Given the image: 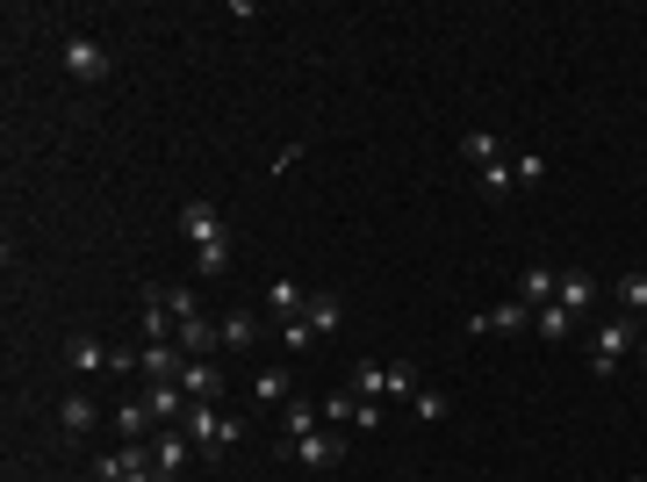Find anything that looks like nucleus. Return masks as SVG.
I'll return each instance as SVG.
<instances>
[{
  "label": "nucleus",
  "mask_w": 647,
  "mask_h": 482,
  "mask_svg": "<svg viewBox=\"0 0 647 482\" xmlns=\"http://www.w3.org/2000/svg\"><path fill=\"white\" fill-rule=\"evenodd\" d=\"M259 331H267V318H259V310H230V318L216 324V339H223V345H238V353H252V345H259Z\"/></svg>",
  "instance_id": "nucleus-14"
},
{
  "label": "nucleus",
  "mask_w": 647,
  "mask_h": 482,
  "mask_svg": "<svg viewBox=\"0 0 647 482\" xmlns=\"http://www.w3.org/2000/svg\"><path fill=\"white\" fill-rule=\"evenodd\" d=\"M180 389H188L195 403H216L223 396V368H216V360H188V368H180Z\"/></svg>",
  "instance_id": "nucleus-13"
},
{
  "label": "nucleus",
  "mask_w": 647,
  "mask_h": 482,
  "mask_svg": "<svg viewBox=\"0 0 647 482\" xmlns=\"http://www.w3.org/2000/svg\"><path fill=\"white\" fill-rule=\"evenodd\" d=\"M66 353H72V368H80V374H108V360H116V345H101V339H72Z\"/></svg>",
  "instance_id": "nucleus-21"
},
{
  "label": "nucleus",
  "mask_w": 647,
  "mask_h": 482,
  "mask_svg": "<svg viewBox=\"0 0 647 482\" xmlns=\"http://www.w3.org/2000/svg\"><path fill=\"white\" fill-rule=\"evenodd\" d=\"M58 425H66V440H87V432L101 425L94 396H66V403H58Z\"/></svg>",
  "instance_id": "nucleus-16"
},
{
  "label": "nucleus",
  "mask_w": 647,
  "mask_h": 482,
  "mask_svg": "<svg viewBox=\"0 0 647 482\" xmlns=\"http://www.w3.org/2000/svg\"><path fill=\"white\" fill-rule=\"evenodd\" d=\"M116 425H122V446H145L151 432H166L159 418H151V403H145V396H137V403L122 396V403H116Z\"/></svg>",
  "instance_id": "nucleus-11"
},
{
  "label": "nucleus",
  "mask_w": 647,
  "mask_h": 482,
  "mask_svg": "<svg viewBox=\"0 0 647 482\" xmlns=\"http://www.w3.org/2000/svg\"><path fill=\"white\" fill-rule=\"evenodd\" d=\"M634 482H647V475H634Z\"/></svg>",
  "instance_id": "nucleus-35"
},
{
  "label": "nucleus",
  "mask_w": 647,
  "mask_h": 482,
  "mask_svg": "<svg viewBox=\"0 0 647 482\" xmlns=\"http://www.w3.org/2000/svg\"><path fill=\"white\" fill-rule=\"evenodd\" d=\"M281 345H288V353H310V345H317L310 318H288V324H281Z\"/></svg>",
  "instance_id": "nucleus-30"
},
{
  "label": "nucleus",
  "mask_w": 647,
  "mask_h": 482,
  "mask_svg": "<svg viewBox=\"0 0 647 482\" xmlns=\"http://www.w3.org/2000/svg\"><path fill=\"white\" fill-rule=\"evenodd\" d=\"M66 482H80V475H66Z\"/></svg>",
  "instance_id": "nucleus-33"
},
{
  "label": "nucleus",
  "mask_w": 647,
  "mask_h": 482,
  "mask_svg": "<svg viewBox=\"0 0 647 482\" xmlns=\"http://www.w3.org/2000/svg\"><path fill=\"white\" fill-rule=\"evenodd\" d=\"M151 461H159V482H180V475H188V461H195V440L180 425L151 432Z\"/></svg>",
  "instance_id": "nucleus-8"
},
{
  "label": "nucleus",
  "mask_w": 647,
  "mask_h": 482,
  "mask_svg": "<svg viewBox=\"0 0 647 482\" xmlns=\"http://www.w3.org/2000/svg\"><path fill=\"white\" fill-rule=\"evenodd\" d=\"M302 318H310V331H317V339H331V331L346 324V303H338L331 289H317V295H310V310H302Z\"/></svg>",
  "instance_id": "nucleus-18"
},
{
  "label": "nucleus",
  "mask_w": 647,
  "mask_h": 482,
  "mask_svg": "<svg viewBox=\"0 0 647 482\" xmlns=\"http://www.w3.org/2000/svg\"><path fill=\"white\" fill-rule=\"evenodd\" d=\"M554 303H561V310H576V318H583V310L597 303V281H590V274H576V267H568V274L554 281Z\"/></svg>",
  "instance_id": "nucleus-15"
},
{
  "label": "nucleus",
  "mask_w": 647,
  "mask_h": 482,
  "mask_svg": "<svg viewBox=\"0 0 647 482\" xmlns=\"http://www.w3.org/2000/svg\"><path fill=\"white\" fill-rule=\"evenodd\" d=\"M180 238H188V252H195V274L216 281V274H230V223H223V209L202 202V194H188V209H180Z\"/></svg>",
  "instance_id": "nucleus-1"
},
{
  "label": "nucleus",
  "mask_w": 647,
  "mask_h": 482,
  "mask_svg": "<svg viewBox=\"0 0 647 482\" xmlns=\"http://www.w3.org/2000/svg\"><path fill=\"white\" fill-rule=\"evenodd\" d=\"M317 411H324V425H352V411H360V396H352V389H338V396H324Z\"/></svg>",
  "instance_id": "nucleus-26"
},
{
  "label": "nucleus",
  "mask_w": 647,
  "mask_h": 482,
  "mask_svg": "<svg viewBox=\"0 0 647 482\" xmlns=\"http://www.w3.org/2000/svg\"><path fill=\"white\" fill-rule=\"evenodd\" d=\"M640 331H647V318H640Z\"/></svg>",
  "instance_id": "nucleus-34"
},
{
  "label": "nucleus",
  "mask_w": 647,
  "mask_h": 482,
  "mask_svg": "<svg viewBox=\"0 0 647 482\" xmlns=\"http://www.w3.org/2000/svg\"><path fill=\"white\" fill-rule=\"evenodd\" d=\"M145 403H151L159 425H180V418H188V389L180 382H145Z\"/></svg>",
  "instance_id": "nucleus-12"
},
{
  "label": "nucleus",
  "mask_w": 647,
  "mask_h": 482,
  "mask_svg": "<svg viewBox=\"0 0 647 482\" xmlns=\"http://www.w3.org/2000/svg\"><path fill=\"white\" fill-rule=\"evenodd\" d=\"M511 180L518 188H539L547 180V152H511Z\"/></svg>",
  "instance_id": "nucleus-25"
},
{
  "label": "nucleus",
  "mask_w": 647,
  "mask_h": 482,
  "mask_svg": "<svg viewBox=\"0 0 647 482\" xmlns=\"http://www.w3.org/2000/svg\"><path fill=\"white\" fill-rule=\"evenodd\" d=\"M511 188H518V180H511V159H497V165L482 173V194H489V202H504Z\"/></svg>",
  "instance_id": "nucleus-28"
},
{
  "label": "nucleus",
  "mask_w": 647,
  "mask_h": 482,
  "mask_svg": "<svg viewBox=\"0 0 647 482\" xmlns=\"http://www.w3.org/2000/svg\"><path fill=\"white\" fill-rule=\"evenodd\" d=\"M410 411H418V418H425V425H439V418H446V411H454V403H446V396H439V389H418V396H410Z\"/></svg>",
  "instance_id": "nucleus-29"
},
{
  "label": "nucleus",
  "mask_w": 647,
  "mask_h": 482,
  "mask_svg": "<svg viewBox=\"0 0 647 482\" xmlns=\"http://www.w3.org/2000/svg\"><path fill=\"white\" fill-rule=\"evenodd\" d=\"M532 331H539V339H547V345H561V339H568V331H576V310H561V303H547V310H532Z\"/></svg>",
  "instance_id": "nucleus-20"
},
{
  "label": "nucleus",
  "mask_w": 647,
  "mask_h": 482,
  "mask_svg": "<svg viewBox=\"0 0 647 482\" xmlns=\"http://www.w3.org/2000/svg\"><path fill=\"white\" fill-rule=\"evenodd\" d=\"M259 310H267L273 324H288V318H302V310H310V295H302V281H296V274H273V281H267V295H259Z\"/></svg>",
  "instance_id": "nucleus-9"
},
{
  "label": "nucleus",
  "mask_w": 647,
  "mask_h": 482,
  "mask_svg": "<svg viewBox=\"0 0 647 482\" xmlns=\"http://www.w3.org/2000/svg\"><path fill=\"white\" fill-rule=\"evenodd\" d=\"M634 353H640V368H647V331H640V345H634Z\"/></svg>",
  "instance_id": "nucleus-31"
},
{
  "label": "nucleus",
  "mask_w": 647,
  "mask_h": 482,
  "mask_svg": "<svg viewBox=\"0 0 647 482\" xmlns=\"http://www.w3.org/2000/svg\"><path fill=\"white\" fill-rule=\"evenodd\" d=\"M281 454H288V461H302L310 475H331L338 461H346V432L317 425V432H302V440H281Z\"/></svg>",
  "instance_id": "nucleus-5"
},
{
  "label": "nucleus",
  "mask_w": 647,
  "mask_h": 482,
  "mask_svg": "<svg viewBox=\"0 0 647 482\" xmlns=\"http://www.w3.org/2000/svg\"><path fill=\"white\" fill-rule=\"evenodd\" d=\"M554 281H561L554 267H526V274H518V295H526L532 310H547V303H554Z\"/></svg>",
  "instance_id": "nucleus-22"
},
{
  "label": "nucleus",
  "mask_w": 647,
  "mask_h": 482,
  "mask_svg": "<svg viewBox=\"0 0 647 482\" xmlns=\"http://www.w3.org/2000/svg\"><path fill=\"white\" fill-rule=\"evenodd\" d=\"M173 310H180V324H173V345H180L188 360H216V345H223V339H216V324H209L202 295H195V289H173Z\"/></svg>",
  "instance_id": "nucleus-3"
},
{
  "label": "nucleus",
  "mask_w": 647,
  "mask_h": 482,
  "mask_svg": "<svg viewBox=\"0 0 647 482\" xmlns=\"http://www.w3.org/2000/svg\"><path fill=\"white\" fill-rule=\"evenodd\" d=\"M619 303L626 318H647V274H619Z\"/></svg>",
  "instance_id": "nucleus-27"
},
{
  "label": "nucleus",
  "mask_w": 647,
  "mask_h": 482,
  "mask_svg": "<svg viewBox=\"0 0 647 482\" xmlns=\"http://www.w3.org/2000/svg\"><path fill=\"white\" fill-rule=\"evenodd\" d=\"M640 180H647V165H640Z\"/></svg>",
  "instance_id": "nucleus-32"
},
{
  "label": "nucleus",
  "mask_w": 647,
  "mask_h": 482,
  "mask_svg": "<svg viewBox=\"0 0 647 482\" xmlns=\"http://www.w3.org/2000/svg\"><path fill=\"white\" fill-rule=\"evenodd\" d=\"M252 396H259V403H281V411H288V403H296V382H288V368H259V374H252Z\"/></svg>",
  "instance_id": "nucleus-19"
},
{
  "label": "nucleus",
  "mask_w": 647,
  "mask_h": 482,
  "mask_svg": "<svg viewBox=\"0 0 647 482\" xmlns=\"http://www.w3.org/2000/svg\"><path fill=\"white\" fill-rule=\"evenodd\" d=\"M381 389H389V360H360V374H352V396H360V403H381Z\"/></svg>",
  "instance_id": "nucleus-23"
},
{
  "label": "nucleus",
  "mask_w": 647,
  "mask_h": 482,
  "mask_svg": "<svg viewBox=\"0 0 647 482\" xmlns=\"http://www.w3.org/2000/svg\"><path fill=\"white\" fill-rule=\"evenodd\" d=\"M317 425H324L317 403H288V411H281V440H302V432H317Z\"/></svg>",
  "instance_id": "nucleus-24"
},
{
  "label": "nucleus",
  "mask_w": 647,
  "mask_h": 482,
  "mask_svg": "<svg viewBox=\"0 0 647 482\" xmlns=\"http://www.w3.org/2000/svg\"><path fill=\"white\" fill-rule=\"evenodd\" d=\"M101 482H159V461H151V446H116V454L94 461Z\"/></svg>",
  "instance_id": "nucleus-7"
},
{
  "label": "nucleus",
  "mask_w": 647,
  "mask_h": 482,
  "mask_svg": "<svg viewBox=\"0 0 647 482\" xmlns=\"http://www.w3.org/2000/svg\"><path fill=\"white\" fill-rule=\"evenodd\" d=\"M460 159L489 173V165H497V159H511V152H504V138H497V130H468V138H460Z\"/></svg>",
  "instance_id": "nucleus-17"
},
{
  "label": "nucleus",
  "mask_w": 647,
  "mask_h": 482,
  "mask_svg": "<svg viewBox=\"0 0 647 482\" xmlns=\"http://www.w3.org/2000/svg\"><path fill=\"white\" fill-rule=\"evenodd\" d=\"M634 345H640V318H605V324H597V345H590V374H597V382H611Z\"/></svg>",
  "instance_id": "nucleus-4"
},
{
  "label": "nucleus",
  "mask_w": 647,
  "mask_h": 482,
  "mask_svg": "<svg viewBox=\"0 0 647 482\" xmlns=\"http://www.w3.org/2000/svg\"><path fill=\"white\" fill-rule=\"evenodd\" d=\"M180 368H188L180 345H137V374L145 382H180Z\"/></svg>",
  "instance_id": "nucleus-10"
},
{
  "label": "nucleus",
  "mask_w": 647,
  "mask_h": 482,
  "mask_svg": "<svg viewBox=\"0 0 647 482\" xmlns=\"http://www.w3.org/2000/svg\"><path fill=\"white\" fill-rule=\"evenodd\" d=\"M108 66H116V58H108V43L101 37H66V72L80 87H101L108 80Z\"/></svg>",
  "instance_id": "nucleus-6"
},
{
  "label": "nucleus",
  "mask_w": 647,
  "mask_h": 482,
  "mask_svg": "<svg viewBox=\"0 0 647 482\" xmlns=\"http://www.w3.org/2000/svg\"><path fill=\"white\" fill-rule=\"evenodd\" d=\"M180 432H188V440H195V454H202L209 469H216V461H223L230 446H238V432H245V425L223 411V403H195V396H188V418H180Z\"/></svg>",
  "instance_id": "nucleus-2"
}]
</instances>
